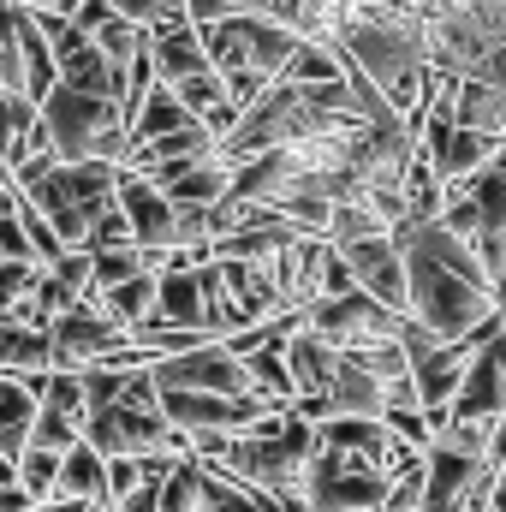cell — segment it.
<instances>
[{"label": "cell", "instance_id": "1", "mask_svg": "<svg viewBox=\"0 0 506 512\" xmlns=\"http://www.w3.org/2000/svg\"><path fill=\"white\" fill-rule=\"evenodd\" d=\"M387 239L405 256V298H411L405 322L417 334H429L435 346H465L483 322L501 316V292L489 286L477 256L465 251L441 221H429V227L399 221Z\"/></svg>", "mask_w": 506, "mask_h": 512}, {"label": "cell", "instance_id": "2", "mask_svg": "<svg viewBox=\"0 0 506 512\" xmlns=\"http://www.w3.org/2000/svg\"><path fill=\"white\" fill-rule=\"evenodd\" d=\"M36 120L54 137V155L60 161H108L120 167L126 161V114L102 96H78V90H48Z\"/></svg>", "mask_w": 506, "mask_h": 512}, {"label": "cell", "instance_id": "3", "mask_svg": "<svg viewBox=\"0 0 506 512\" xmlns=\"http://www.w3.org/2000/svg\"><path fill=\"white\" fill-rule=\"evenodd\" d=\"M298 328H310V334L328 340L334 352L358 358V352H376V346H399L405 316H387L376 298L346 292V298H316V304H304V310H298Z\"/></svg>", "mask_w": 506, "mask_h": 512}, {"label": "cell", "instance_id": "4", "mask_svg": "<svg viewBox=\"0 0 506 512\" xmlns=\"http://www.w3.org/2000/svg\"><path fill=\"white\" fill-rule=\"evenodd\" d=\"M155 393H215V399H256L245 364L215 340V346H197V352H179V358H161L149 370ZM268 405V399H262Z\"/></svg>", "mask_w": 506, "mask_h": 512}, {"label": "cell", "instance_id": "5", "mask_svg": "<svg viewBox=\"0 0 506 512\" xmlns=\"http://www.w3.org/2000/svg\"><path fill=\"white\" fill-rule=\"evenodd\" d=\"M126 346V334L114 322H102L90 304L66 310L54 328H48V376H84V370H102L114 352Z\"/></svg>", "mask_w": 506, "mask_h": 512}, {"label": "cell", "instance_id": "6", "mask_svg": "<svg viewBox=\"0 0 506 512\" xmlns=\"http://www.w3.org/2000/svg\"><path fill=\"white\" fill-rule=\"evenodd\" d=\"M161 417L185 441L191 435H251L262 417H274V405H262V399H215V393H161Z\"/></svg>", "mask_w": 506, "mask_h": 512}, {"label": "cell", "instance_id": "7", "mask_svg": "<svg viewBox=\"0 0 506 512\" xmlns=\"http://www.w3.org/2000/svg\"><path fill=\"white\" fill-rule=\"evenodd\" d=\"M304 501H310V512H370V507H387V483L358 471V465H346V459L316 453L310 477H304Z\"/></svg>", "mask_w": 506, "mask_h": 512}, {"label": "cell", "instance_id": "8", "mask_svg": "<svg viewBox=\"0 0 506 512\" xmlns=\"http://www.w3.org/2000/svg\"><path fill=\"white\" fill-rule=\"evenodd\" d=\"M340 262L352 268L358 292L376 298L387 316H405L411 298H405V256L393 239H358V245H340Z\"/></svg>", "mask_w": 506, "mask_h": 512}, {"label": "cell", "instance_id": "9", "mask_svg": "<svg viewBox=\"0 0 506 512\" xmlns=\"http://www.w3.org/2000/svg\"><path fill=\"white\" fill-rule=\"evenodd\" d=\"M506 411V328L471 358L465 382H459V399H453V423H501Z\"/></svg>", "mask_w": 506, "mask_h": 512}, {"label": "cell", "instance_id": "10", "mask_svg": "<svg viewBox=\"0 0 506 512\" xmlns=\"http://www.w3.org/2000/svg\"><path fill=\"white\" fill-rule=\"evenodd\" d=\"M114 203H120V215H126L131 239H137V251H173V233H179V209L149 185V179H131L120 173V185H114Z\"/></svg>", "mask_w": 506, "mask_h": 512}, {"label": "cell", "instance_id": "11", "mask_svg": "<svg viewBox=\"0 0 506 512\" xmlns=\"http://www.w3.org/2000/svg\"><path fill=\"white\" fill-rule=\"evenodd\" d=\"M280 352H286V370H292L298 399H322V393H328L334 370H340V352H334L328 340H316V334H310V328H298V316H292V328H286Z\"/></svg>", "mask_w": 506, "mask_h": 512}, {"label": "cell", "instance_id": "12", "mask_svg": "<svg viewBox=\"0 0 506 512\" xmlns=\"http://www.w3.org/2000/svg\"><path fill=\"white\" fill-rule=\"evenodd\" d=\"M233 173H239V167H227L221 155H209V161H197V167L173 173V179H167V185H155V191H161L173 209H203V215H209L215 203H227V197H233Z\"/></svg>", "mask_w": 506, "mask_h": 512}, {"label": "cell", "instance_id": "13", "mask_svg": "<svg viewBox=\"0 0 506 512\" xmlns=\"http://www.w3.org/2000/svg\"><path fill=\"white\" fill-rule=\"evenodd\" d=\"M322 411H328V423L334 417H387V405H381V382L358 364V358H340V370H334V382L322 393Z\"/></svg>", "mask_w": 506, "mask_h": 512}, {"label": "cell", "instance_id": "14", "mask_svg": "<svg viewBox=\"0 0 506 512\" xmlns=\"http://www.w3.org/2000/svg\"><path fill=\"white\" fill-rule=\"evenodd\" d=\"M149 322L209 334V328H203V280H197V268H179V274H161V280H155V316H149ZM209 340H215V334H209Z\"/></svg>", "mask_w": 506, "mask_h": 512}, {"label": "cell", "instance_id": "15", "mask_svg": "<svg viewBox=\"0 0 506 512\" xmlns=\"http://www.w3.org/2000/svg\"><path fill=\"white\" fill-rule=\"evenodd\" d=\"M149 66H155V84H167V90H173V84H185V78H197V72H209L203 42H197V30H191V24L149 36Z\"/></svg>", "mask_w": 506, "mask_h": 512}, {"label": "cell", "instance_id": "16", "mask_svg": "<svg viewBox=\"0 0 506 512\" xmlns=\"http://www.w3.org/2000/svg\"><path fill=\"white\" fill-rule=\"evenodd\" d=\"M185 126H197V120L179 108V96H173L167 84H155V90L137 102V114L126 120V149H131V143H155V137H173V131H185Z\"/></svg>", "mask_w": 506, "mask_h": 512}, {"label": "cell", "instance_id": "17", "mask_svg": "<svg viewBox=\"0 0 506 512\" xmlns=\"http://www.w3.org/2000/svg\"><path fill=\"white\" fill-rule=\"evenodd\" d=\"M453 126H459V131H483V137L506 143V96H501V90H489V84L459 78V96H453Z\"/></svg>", "mask_w": 506, "mask_h": 512}, {"label": "cell", "instance_id": "18", "mask_svg": "<svg viewBox=\"0 0 506 512\" xmlns=\"http://www.w3.org/2000/svg\"><path fill=\"white\" fill-rule=\"evenodd\" d=\"M90 310H96L102 322H114L120 334H137V328L155 316V280H149V274H137V280H126V286H114V292L90 298Z\"/></svg>", "mask_w": 506, "mask_h": 512}, {"label": "cell", "instance_id": "19", "mask_svg": "<svg viewBox=\"0 0 506 512\" xmlns=\"http://www.w3.org/2000/svg\"><path fill=\"white\" fill-rule=\"evenodd\" d=\"M18 66H24V102L42 108V96L54 90V48L42 42L36 18H18Z\"/></svg>", "mask_w": 506, "mask_h": 512}, {"label": "cell", "instance_id": "20", "mask_svg": "<svg viewBox=\"0 0 506 512\" xmlns=\"http://www.w3.org/2000/svg\"><path fill=\"white\" fill-rule=\"evenodd\" d=\"M54 501H84V507H96L102 501V453L96 447H72V453H60V489H54Z\"/></svg>", "mask_w": 506, "mask_h": 512}, {"label": "cell", "instance_id": "21", "mask_svg": "<svg viewBox=\"0 0 506 512\" xmlns=\"http://www.w3.org/2000/svg\"><path fill=\"white\" fill-rule=\"evenodd\" d=\"M0 376H48V334L6 322L0 328Z\"/></svg>", "mask_w": 506, "mask_h": 512}, {"label": "cell", "instance_id": "22", "mask_svg": "<svg viewBox=\"0 0 506 512\" xmlns=\"http://www.w3.org/2000/svg\"><path fill=\"white\" fill-rule=\"evenodd\" d=\"M12 483L30 495V507H48L54 489H60V453H42V447H24L12 459Z\"/></svg>", "mask_w": 506, "mask_h": 512}, {"label": "cell", "instance_id": "23", "mask_svg": "<svg viewBox=\"0 0 506 512\" xmlns=\"http://www.w3.org/2000/svg\"><path fill=\"white\" fill-rule=\"evenodd\" d=\"M286 84H310V90L340 84V54L322 48V42H298L292 48V66H286Z\"/></svg>", "mask_w": 506, "mask_h": 512}, {"label": "cell", "instance_id": "24", "mask_svg": "<svg viewBox=\"0 0 506 512\" xmlns=\"http://www.w3.org/2000/svg\"><path fill=\"white\" fill-rule=\"evenodd\" d=\"M143 274V256L137 251H108V256H90V292H84V304L90 298H102V292H114V286H126Z\"/></svg>", "mask_w": 506, "mask_h": 512}, {"label": "cell", "instance_id": "25", "mask_svg": "<svg viewBox=\"0 0 506 512\" xmlns=\"http://www.w3.org/2000/svg\"><path fill=\"white\" fill-rule=\"evenodd\" d=\"M173 96H179V108H185L191 120H209V114L227 102V90H221V78H215V72H197V78L173 84Z\"/></svg>", "mask_w": 506, "mask_h": 512}, {"label": "cell", "instance_id": "26", "mask_svg": "<svg viewBox=\"0 0 506 512\" xmlns=\"http://www.w3.org/2000/svg\"><path fill=\"white\" fill-rule=\"evenodd\" d=\"M108 251H137V239H131L120 203H114V209H102V215H96V227H90V239H84V256H108Z\"/></svg>", "mask_w": 506, "mask_h": 512}, {"label": "cell", "instance_id": "27", "mask_svg": "<svg viewBox=\"0 0 506 512\" xmlns=\"http://www.w3.org/2000/svg\"><path fill=\"white\" fill-rule=\"evenodd\" d=\"M18 227H24V239H30V256H36V268H54V262L66 256V251H60V239H54V227H48V221H42V215H36L24 197H18Z\"/></svg>", "mask_w": 506, "mask_h": 512}, {"label": "cell", "instance_id": "28", "mask_svg": "<svg viewBox=\"0 0 506 512\" xmlns=\"http://www.w3.org/2000/svg\"><path fill=\"white\" fill-rule=\"evenodd\" d=\"M48 280H60L72 298H84V292H90V256H84V251H66L54 268H48Z\"/></svg>", "mask_w": 506, "mask_h": 512}, {"label": "cell", "instance_id": "29", "mask_svg": "<svg viewBox=\"0 0 506 512\" xmlns=\"http://www.w3.org/2000/svg\"><path fill=\"white\" fill-rule=\"evenodd\" d=\"M346 292H358V280H352V268L340 262V251H334L328 268H322V298H346Z\"/></svg>", "mask_w": 506, "mask_h": 512}, {"label": "cell", "instance_id": "30", "mask_svg": "<svg viewBox=\"0 0 506 512\" xmlns=\"http://www.w3.org/2000/svg\"><path fill=\"white\" fill-rule=\"evenodd\" d=\"M12 6H18L24 18H36V12H54V0H12Z\"/></svg>", "mask_w": 506, "mask_h": 512}, {"label": "cell", "instance_id": "31", "mask_svg": "<svg viewBox=\"0 0 506 512\" xmlns=\"http://www.w3.org/2000/svg\"><path fill=\"white\" fill-rule=\"evenodd\" d=\"M36 512H90L84 501H48V507H36Z\"/></svg>", "mask_w": 506, "mask_h": 512}, {"label": "cell", "instance_id": "32", "mask_svg": "<svg viewBox=\"0 0 506 512\" xmlns=\"http://www.w3.org/2000/svg\"><path fill=\"white\" fill-rule=\"evenodd\" d=\"M90 512H102V507H90Z\"/></svg>", "mask_w": 506, "mask_h": 512}]
</instances>
